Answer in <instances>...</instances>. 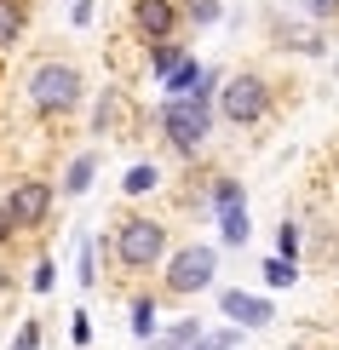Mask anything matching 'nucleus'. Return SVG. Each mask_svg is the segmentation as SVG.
<instances>
[{"instance_id":"nucleus-1","label":"nucleus","mask_w":339,"mask_h":350,"mask_svg":"<svg viewBox=\"0 0 339 350\" xmlns=\"http://www.w3.org/2000/svg\"><path fill=\"white\" fill-rule=\"evenodd\" d=\"M161 133H167L173 150L196 155L201 138H208V98H167L161 104Z\"/></svg>"},{"instance_id":"nucleus-2","label":"nucleus","mask_w":339,"mask_h":350,"mask_svg":"<svg viewBox=\"0 0 339 350\" xmlns=\"http://www.w3.org/2000/svg\"><path fill=\"white\" fill-rule=\"evenodd\" d=\"M161 253H167V230H161L155 218H127V224L115 230V258H121L127 270H150Z\"/></svg>"},{"instance_id":"nucleus-3","label":"nucleus","mask_w":339,"mask_h":350,"mask_svg":"<svg viewBox=\"0 0 339 350\" xmlns=\"http://www.w3.org/2000/svg\"><path fill=\"white\" fill-rule=\"evenodd\" d=\"M75 98H81V75L69 64H40L35 75H29V104L35 109H47V115L58 109L64 115V109H75Z\"/></svg>"},{"instance_id":"nucleus-4","label":"nucleus","mask_w":339,"mask_h":350,"mask_svg":"<svg viewBox=\"0 0 339 350\" xmlns=\"http://www.w3.org/2000/svg\"><path fill=\"white\" fill-rule=\"evenodd\" d=\"M218 109H225V121H236V126H253L259 115L271 109V86L259 75H230L225 92H218Z\"/></svg>"},{"instance_id":"nucleus-5","label":"nucleus","mask_w":339,"mask_h":350,"mask_svg":"<svg viewBox=\"0 0 339 350\" xmlns=\"http://www.w3.org/2000/svg\"><path fill=\"white\" fill-rule=\"evenodd\" d=\"M213 270H218L213 247H184V253L167 265V287H173V293H201V287L213 282Z\"/></svg>"},{"instance_id":"nucleus-6","label":"nucleus","mask_w":339,"mask_h":350,"mask_svg":"<svg viewBox=\"0 0 339 350\" xmlns=\"http://www.w3.org/2000/svg\"><path fill=\"white\" fill-rule=\"evenodd\" d=\"M6 213H12V224H18V230H35L40 218L52 213V184H40V178L12 184L6 189Z\"/></svg>"},{"instance_id":"nucleus-7","label":"nucleus","mask_w":339,"mask_h":350,"mask_svg":"<svg viewBox=\"0 0 339 350\" xmlns=\"http://www.w3.org/2000/svg\"><path fill=\"white\" fill-rule=\"evenodd\" d=\"M132 29H138L144 40H173L179 6H173V0H132Z\"/></svg>"},{"instance_id":"nucleus-8","label":"nucleus","mask_w":339,"mask_h":350,"mask_svg":"<svg viewBox=\"0 0 339 350\" xmlns=\"http://www.w3.org/2000/svg\"><path fill=\"white\" fill-rule=\"evenodd\" d=\"M218 304H225V316H236L242 327H264V322H271V304L253 299V293H242V287H230V293L218 299Z\"/></svg>"},{"instance_id":"nucleus-9","label":"nucleus","mask_w":339,"mask_h":350,"mask_svg":"<svg viewBox=\"0 0 339 350\" xmlns=\"http://www.w3.org/2000/svg\"><path fill=\"white\" fill-rule=\"evenodd\" d=\"M276 35H282V46H293V52H322V35L311 23H282Z\"/></svg>"},{"instance_id":"nucleus-10","label":"nucleus","mask_w":339,"mask_h":350,"mask_svg":"<svg viewBox=\"0 0 339 350\" xmlns=\"http://www.w3.org/2000/svg\"><path fill=\"white\" fill-rule=\"evenodd\" d=\"M23 0H0V46H12V40L23 35Z\"/></svg>"},{"instance_id":"nucleus-11","label":"nucleus","mask_w":339,"mask_h":350,"mask_svg":"<svg viewBox=\"0 0 339 350\" xmlns=\"http://www.w3.org/2000/svg\"><path fill=\"white\" fill-rule=\"evenodd\" d=\"M201 81H208V69H201V64H190V57H184V64H179V69L167 75V92H173V98H190V86H201Z\"/></svg>"},{"instance_id":"nucleus-12","label":"nucleus","mask_w":339,"mask_h":350,"mask_svg":"<svg viewBox=\"0 0 339 350\" xmlns=\"http://www.w3.org/2000/svg\"><path fill=\"white\" fill-rule=\"evenodd\" d=\"M132 339L138 345L155 339V299H132Z\"/></svg>"},{"instance_id":"nucleus-13","label":"nucleus","mask_w":339,"mask_h":350,"mask_svg":"<svg viewBox=\"0 0 339 350\" xmlns=\"http://www.w3.org/2000/svg\"><path fill=\"white\" fill-rule=\"evenodd\" d=\"M92 172H98V161H92V155H81V161H69V172H64V196H81V189L92 184Z\"/></svg>"},{"instance_id":"nucleus-14","label":"nucleus","mask_w":339,"mask_h":350,"mask_svg":"<svg viewBox=\"0 0 339 350\" xmlns=\"http://www.w3.org/2000/svg\"><path fill=\"white\" fill-rule=\"evenodd\" d=\"M293 282H299V265H293V258H282V253H276L271 265H264V287H293Z\"/></svg>"},{"instance_id":"nucleus-15","label":"nucleus","mask_w":339,"mask_h":350,"mask_svg":"<svg viewBox=\"0 0 339 350\" xmlns=\"http://www.w3.org/2000/svg\"><path fill=\"white\" fill-rule=\"evenodd\" d=\"M247 236H253V224H247V207H230V213H225V241H230V247H242Z\"/></svg>"},{"instance_id":"nucleus-16","label":"nucleus","mask_w":339,"mask_h":350,"mask_svg":"<svg viewBox=\"0 0 339 350\" xmlns=\"http://www.w3.org/2000/svg\"><path fill=\"white\" fill-rule=\"evenodd\" d=\"M150 64H155V75H161V81H167V75H173V69H179V64H184V57H179V46H173V40H155V52H150Z\"/></svg>"},{"instance_id":"nucleus-17","label":"nucleus","mask_w":339,"mask_h":350,"mask_svg":"<svg viewBox=\"0 0 339 350\" xmlns=\"http://www.w3.org/2000/svg\"><path fill=\"white\" fill-rule=\"evenodd\" d=\"M155 184H161V172H155V167H132L121 189H127V196H150V189H155Z\"/></svg>"},{"instance_id":"nucleus-18","label":"nucleus","mask_w":339,"mask_h":350,"mask_svg":"<svg viewBox=\"0 0 339 350\" xmlns=\"http://www.w3.org/2000/svg\"><path fill=\"white\" fill-rule=\"evenodd\" d=\"M190 345H201V327H196V322H184V327H173L167 339H161V350H190Z\"/></svg>"},{"instance_id":"nucleus-19","label":"nucleus","mask_w":339,"mask_h":350,"mask_svg":"<svg viewBox=\"0 0 339 350\" xmlns=\"http://www.w3.org/2000/svg\"><path fill=\"white\" fill-rule=\"evenodd\" d=\"M190 23H218V0H190Z\"/></svg>"},{"instance_id":"nucleus-20","label":"nucleus","mask_w":339,"mask_h":350,"mask_svg":"<svg viewBox=\"0 0 339 350\" xmlns=\"http://www.w3.org/2000/svg\"><path fill=\"white\" fill-rule=\"evenodd\" d=\"M213 201H218V213H230V207H242V189H236V184L225 178V184L213 189Z\"/></svg>"},{"instance_id":"nucleus-21","label":"nucleus","mask_w":339,"mask_h":350,"mask_svg":"<svg viewBox=\"0 0 339 350\" xmlns=\"http://www.w3.org/2000/svg\"><path fill=\"white\" fill-rule=\"evenodd\" d=\"M276 253H282V258H293V253H299V230H293V224H282V230H276Z\"/></svg>"},{"instance_id":"nucleus-22","label":"nucleus","mask_w":339,"mask_h":350,"mask_svg":"<svg viewBox=\"0 0 339 350\" xmlns=\"http://www.w3.org/2000/svg\"><path fill=\"white\" fill-rule=\"evenodd\" d=\"M12 350H40V327H35V322H23V327H18V339H12Z\"/></svg>"},{"instance_id":"nucleus-23","label":"nucleus","mask_w":339,"mask_h":350,"mask_svg":"<svg viewBox=\"0 0 339 350\" xmlns=\"http://www.w3.org/2000/svg\"><path fill=\"white\" fill-rule=\"evenodd\" d=\"M305 12L322 23V18H339V0H305Z\"/></svg>"},{"instance_id":"nucleus-24","label":"nucleus","mask_w":339,"mask_h":350,"mask_svg":"<svg viewBox=\"0 0 339 350\" xmlns=\"http://www.w3.org/2000/svg\"><path fill=\"white\" fill-rule=\"evenodd\" d=\"M236 345V333H208V339H201V350H230Z\"/></svg>"},{"instance_id":"nucleus-25","label":"nucleus","mask_w":339,"mask_h":350,"mask_svg":"<svg viewBox=\"0 0 339 350\" xmlns=\"http://www.w3.org/2000/svg\"><path fill=\"white\" fill-rule=\"evenodd\" d=\"M12 230H18V224H12V213H6V201H0V241H12Z\"/></svg>"},{"instance_id":"nucleus-26","label":"nucleus","mask_w":339,"mask_h":350,"mask_svg":"<svg viewBox=\"0 0 339 350\" xmlns=\"http://www.w3.org/2000/svg\"><path fill=\"white\" fill-rule=\"evenodd\" d=\"M6 282H12V275H6V265H0V293H6Z\"/></svg>"},{"instance_id":"nucleus-27","label":"nucleus","mask_w":339,"mask_h":350,"mask_svg":"<svg viewBox=\"0 0 339 350\" xmlns=\"http://www.w3.org/2000/svg\"><path fill=\"white\" fill-rule=\"evenodd\" d=\"M196 350H201V345H196Z\"/></svg>"}]
</instances>
